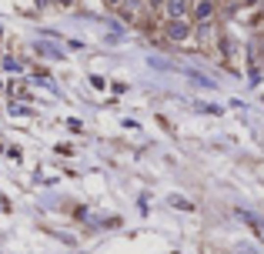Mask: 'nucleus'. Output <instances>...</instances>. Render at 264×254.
<instances>
[{
	"mask_svg": "<svg viewBox=\"0 0 264 254\" xmlns=\"http://www.w3.org/2000/svg\"><path fill=\"white\" fill-rule=\"evenodd\" d=\"M191 34V27H188V20H174V24H170L168 27V37L170 40H184V37Z\"/></svg>",
	"mask_w": 264,
	"mask_h": 254,
	"instance_id": "1",
	"label": "nucleus"
},
{
	"mask_svg": "<svg viewBox=\"0 0 264 254\" xmlns=\"http://www.w3.org/2000/svg\"><path fill=\"white\" fill-rule=\"evenodd\" d=\"M168 14H170V20H184L188 3H184V0H168Z\"/></svg>",
	"mask_w": 264,
	"mask_h": 254,
	"instance_id": "2",
	"label": "nucleus"
},
{
	"mask_svg": "<svg viewBox=\"0 0 264 254\" xmlns=\"http://www.w3.org/2000/svg\"><path fill=\"white\" fill-rule=\"evenodd\" d=\"M191 77V80H197V84H201V87H214V80H211V77H204V74H197V71H184Z\"/></svg>",
	"mask_w": 264,
	"mask_h": 254,
	"instance_id": "3",
	"label": "nucleus"
},
{
	"mask_svg": "<svg viewBox=\"0 0 264 254\" xmlns=\"http://www.w3.org/2000/svg\"><path fill=\"white\" fill-rule=\"evenodd\" d=\"M197 17H201V20L211 17V0H201V3H197Z\"/></svg>",
	"mask_w": 264,
	"mask_h": 254,
	"instance_id": "4",
	"label": "nucleus"
},
{
	"mask_svg": "<svg viewBox=\"0 0 264 254\" xmlns=\"http://www.w3.org/2000/svg\"><path fill=\"white\" fill-rule=\"evenodd\" d=\"M37 51H40V54H50V57H57V60L64 57L60 51H57V47H47V44H37Z\"/></svg>",
	"mask_w": 264,
	"mask_h": 254,
	"instance_id": "5",
	"label": "nucleus"
},
{
	"mask_svg": "<svg viewBox=\"0 0 264 254\" xmlns=\"http://www.w3.org/2000/svg\"><path fill=\"white\" fill-rule=\"evenodd\" d=\"M197 110H201V114H221L217 104H197Z\"/></svg>",
	"mask_w": 264,
	"mask_h": 254,
	"instance_id": "6",
	"label": "nucleus"
},
{
	"mask_svg": "<svg viewBox=\"0 0 264 254\" xmlns=\"http://www.w3.org/2000/svg\"><path fill=\"white\" fill-rule=\"evenodd\" d=\"M3 67H7V71H20V64L14 60V57H7V60H3Z\"/></svg>",
	"mask_w": 264,
	"mask_h": 254,
	"instance_id": "7",
	"label": "nucleus"
},
{
	"mask_svg": "<svg viewBox=\"0 0 264 254\" xmlns=\"http://www.w3.org/2000/svg\"><path fill=\"white\" fill-rule=\"evenodd\" d=\"M107 3H120V0H107Z\"/></svg>",
	"mask_w": 264,
	"mask_h": 254,
	"instance_id": "8",
	"label": "nucleus"
},
{
	"mask_svg": "<svg viewBox=\"0 0 264 254\" xmlns=\"http://www.w3.org/2000/svg\"><path fill=\"white\" fill-rule=\"evenodd\" d=\"M60 3H71V0H60Z\"/></svg>",
	"mask_w": 264,
	"mask_h": 254,
	"instance_id": "9",
	"label": "nucleus"
},
{
	"mask_svg": "<svg viewBox=\"0 0 264 254\" xmlns=\"http://www.w3.org/2000/svg\"><path fill=\"white\" fill-rule=\"evenodd\" d=\"M0 91H3V84H0Z\"/></svg>",
	"mask_w": 264,
	"mask_h": 254,
	"instance_id": "10",
	"label": "nucleus"
}]
</instances>
